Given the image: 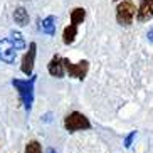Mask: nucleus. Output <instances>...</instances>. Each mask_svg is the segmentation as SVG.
I'll list each match as a JSON object with an SVG mask.
<instances>
[{"label":"nucleus","mask_w":153,"mask_h":153,"mask_svg":"<svg viewBox=\"0 0 153 153\" xmlns=\"http://www.w3.org/2000/svg\"><path fill=\"white\" fill-rule=\"evenodd\" d=\"M136 7L133 2H130V0H125V2H121V4L118 5L116 9V22L120 24V25H130L131 22H133V19H135L136 15Z\"/></svg>","instance_id":"7ed1b4c3"},{"label":"nucleus","mask_w":153,"mask_h":153,"mask_svg":"<svg viewBox=\"0 0 153 153\" xmlns=\"http://www.w3.org/2000/svg\"><path fill=\"white\" fill-rule=\"evenodd\" d=\"M10 41H12V44H14V47L17 51L25 49V41H24V37L20 36L19 32H12V34H10Z\"/></svg>","instance_id":"ddd939ff"},{"label":"nucleus","mask_w":153,"mask_h":153,"mask_svg":"<svg viewBox=\"0 0 153 153\" xmlns=\"http://www.w3.org/2000/svg\"><path fill=\"white\" fill-rule=\"evenodd\" d=\"M14 20L15 24H19V25H27L29 24V14H27V10L24 9V7H19V9L14 10Z\"/></svg>","instance_id":"9d476101"},{"label":"nucleus","mask_w":153,"mask_h":153,"mask_svg":"<svg viewBox=\"0 0 153 153\" xmlns=\"http://www.w3.org/2000/svg\"><path fill=\"white\" fill-rule=\"evenodd\" d=\"M45 153H57V152H56L54 148H47V150H45Z\"/></svg>","instance_id":"f3484780"},{"label":"nucleus","mask_w":153,"mask_h":153,"mask_svg":"<svg viewBox=\"0 0 153 153\" xmlns=\"http://www.w3.org/2000/svg\"><path fill=\"white\" fill-rule=\"evenodd\" d=\"M136 19H138V22H146V20L153 19V0H141L140 2Z\"/></svg>","instance_id":"6e6552de"},{"label":"nucleus","mask_w":153,"mask_h":153,"mask_svg":"<svg viewBox=\"0 0 153 153\" xmlns=\"http://www.w3.org/2000/svg\"><path fill=\"white\" fill-rule=\"evenodd\" d=\"M25 153H42V148H41V145H39V141H36V140L29 141L27 146H25Z\"/></svg>","instance_id":"4468645a"},{"label":"nucleus","mask_w":153,"mask_h":153,"mask_svg":"<svg viewBox=\"0 0 153 153\" xmlns=\"http://www.w3.org/2000/svg\"><path fill=\"white\" fill-rule=\"evenodd\" d=\"M136 136V131H130L125 138V148H131V145H133V140Z\"/></svg>","instance_id":"2eb2a0df"},{"label":"nucleus","mask_w":153,"mask_h":153,"mask_svg":"<svg viewBox=\"0 0 153 153\" xmlns=\"http://www.w3.org/2000/svg\"><path fill=\"white\" fill-rule=\"evenodd\" d=\"M34 84H36V77L34 76L29 77V79H12V86L17 89L20 101H22L27 113H30L32 103H34Z\"/></svg>","instance_id":"f257e3e1"},{"label":"nucleus","mask_w":153,"mask_h":153,"mask_svg":"<svg viewBox=\"0 0 153 153\" xmlns=\"http://www.w3.org/2000/svg\"><path fill=\"white\" fill-rule=\"evenodd\" d=\"M36 54H37V44L36 42H30L29 45V51L24 54L22 57V72L25 74L27 77H32V71H34V62H36Z\"/></svg>","instance_id":"39448f33"},{"label":"nucleus","mask_w":153,"mask_h":153,"mask_svg":"<svg viewBox=\"0 0 153 153\" xmlns=\"http://www.w3.org/2000/svg\"><path fill=\"white\" fill-rule=\"evenodd\" d=\"M39 30L42 34H47V36H54L56 34V17L54 15H49V17L42 19L39 22Z\"/></svg>","instance_id":"1a4fd4ad"},{"label":"nucleus","mask_w":153,"mask_h":153,"mask_svg":"<svg viewBox=\"0 0 153 153\" xmlns=\"http://www.w3.org/2000/svg\"><path fill=\"white\" fill-rule=\"evenodd\" d=\"M146 37H148V41L153 44V30H150V32H148V36H146Z\"/></svg>","instance_id":"dca6fc26"},{"label":"nucleus","mask_w":153,"mask_h":153,"mask_svg":"<svg viewBox=\"0 0 153 153\" xmlns=\"http://www.w3.org/2000/svg\"><path fill=\"white\" fill-rule=\"evenodd\" d=\"M76 36H77V25H69V27H66L64 29V34H62V42L66 45H69V44H72L74 42V39H76Z\"/></svg>","instance_id":"9b49d317"},{"label":"nucleus","mask_w":153,"mask_h":153,"mask_svg":"<svg viewBox=\"0 0 153 153\" xmlns=\"http://www.w3.org/2000/svg\"><path fill=\"white\" fill-rule=\"evenodd\" d=\"M86 19V10L82 7H76V9L71 12V24L72 25H79L82 24V20Z\"/></svg>","instance_id":"f8f14e48"},{"label":"nucleus","mask_w":153,"mask_h":153,"mask_svg":"<svg viewBox=\"0 0 153 153\" xmlns=\"http://www.w3.org/2000/svg\"><path fill=\"white\" fill-rule=\"evenodd\" d=\"M64 128L69 133H76V131H82V130H89L91 123L89 120L79 111H72L69 113L68 116L64 118Z\"/></svg>","instance_id":"f03ea898"},{"label":"nucleus","mask_w":153,"mask_h":153,"mask_svg":"<svg viewBox=\"0 0 153 153\" xmlns=\"http://www.w3.org/2000/svg\"><path fill=\"white\" fill-rule=\"evenodd\" d=\"M17 57V49L10 39H0V61L5 64H14Z\"/></svg>","instance_id":"423d86ee"},{"label":"nucleus","mask_w":153,"mask_h":153,"mask_svg":"<svg viewBox=\"0 0 153 153\" xmlns=\"http://www.w3.org/2000/svg\"><path fill=\"white\" fill-rule=\"evenodd\" d=\"M64 68H66V72L69 74V77H74V79H79L82 81L89 71V62L88 61H79V62H71L69 59H64Z\"/></svg>","instance_id":"20e7f679"},{"label":"nucleus","mask_w":153,"mask_h":153,"mask_svg":"<svg viewBox=\"0 0 153 153\" xmlns=\"http://www.w3.org/2000/svg\"><path fill=\"white\" fill-rule=\"evenodd\" d=\"M47 71H49L51 76L57 77H64V72H66V68H64V59L59 57V56H54V57L51 59V62L47 64Z\"/></svg>","instance_id":"0eeeda50"}]
</instances>
